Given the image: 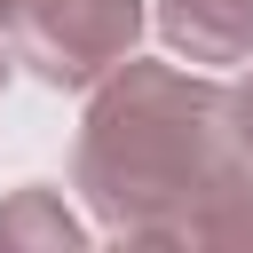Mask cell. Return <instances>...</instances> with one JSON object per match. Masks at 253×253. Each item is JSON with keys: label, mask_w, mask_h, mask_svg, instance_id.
<instances>
[{"label": "cell", "mask_w": 253, "mask_h": 253, "mask_svg": "<svg viewBox=\"0 0 253 253\" xmlns=\"http://www.w3.org/2000/svg\"><path fill=\"white\" fill-rule=\"evenodd\" d=\"M24 237H32V245H79V221H71L47 190H24V198L0 213V245H24Z\"/></svg>", "instance_id": "5b68a950"}, {"label": "cell", "mask_w": 253, "mask_h": 253, "mask_svg": "<svg viewBox=\"0 0 253 253\" xmlns=\"http://www.w3.org/2000/svg\"><path fill=\"white\" fill-rule=\"evenodd\" d=\"M16 8H24V0H0V24H16Z\"/></svg>", "instance_id": "52a82bcc"}, {"label": "cell", "mask_w": 253, "mask_h": 253, "mask_svg": "<svg viewBox=\"0 0 253 253\" xmlns=\"http://www.w3.org/2000/svg\"><path fill=\"white\" fill-rule=\"evenodd\" d=\"M142 32V0H24L16 8V55L47 87H87L126 63Z\"/></svg>", "instance_id": "7a4b0ae2"}, {"label": "cell", "mask_w": 253, "mask_h": 253, "mask_svg": "<svg viewBox=\"0 0 253 253\" xmlns=\"http://www.w3.org/2000/svg\"><path fill=\"white\" fill-rule=\"evenodd\" d=\"M0 79H8V63H0Z\"/></svg>", "instance_id": "ba28073f"}, {"label": "cell", "mask_w": 253, "mask_h": 253, "mask_svg": "<svg viewBox=\"0 0 253 253\" xmlns=\"http://www.w3.org/2000/svg\"><path fill=\"white\" fill-rule=\"evenodd\" d=\"M229 166L245 158L229 142V87L213 79L174 63H119V79L87 103L79 190L119 237L190 245V213Z\"/></svg>", "instance_id": "6da1fadb"}, {"label": "cell", "mask_w": 253, "mask_h": 253, "mask_svg": "<svg viewBox=\"0 0 253 253\" xmlns=\"http://www.w3.org/2000/svg\"><path fill=\"white\" fill-rule=\"evenodd\" d=\"M229 142H237V158L253 166V71L229 87Z\"/></svg>", "instance_id": "8992f818"}, {"label": "cell", "mask_w": 253, "mask_h": 253, "mask_svg": "<svg viewBox=\"0 0 253 253\" xmlns=\"http://www.w3.org/2000/svg\"><path fill=\"white\" fill-rule=\"evenodd\" d=\"M190 245H253V166H229L190 213Z\"/></svg>", "instance_id": "277c9868"}, {"label": "cell", "mask_w": 253, "mask_h": 253, "mask_svg": "<svg viewBox=\"0 0 253 253\" xmlns=\"http://www.w3.org/2000/svg\"><path fill=\"white\" fill-rule=\"evenodd\" d=\"M158 32L190 63H245L253 55V0H158Z\"/></svg>", "instance_id": "3957f363"}]
</instances>
